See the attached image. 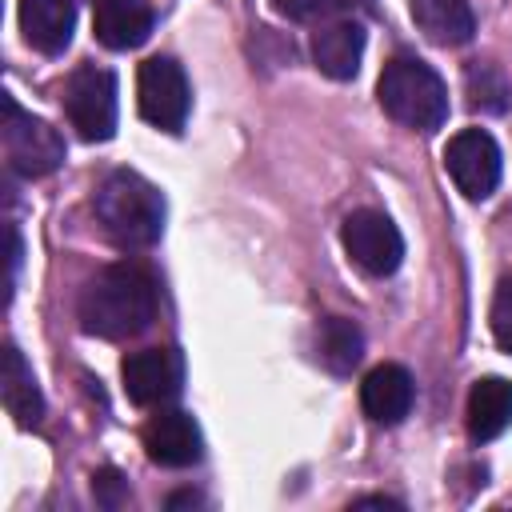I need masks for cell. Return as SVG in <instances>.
<instances>
[{"label": "cell", "instance_id": "cell-1", "mask_svg": "<svg viewBox=\"0 0 512 512\" xmlns=\"http://www.w3.org/2000/svg\"><path fill=\"white\" fill-rule=\"evenodd\" d=\"M156 320V280L144 264L100 268L80 292V328L100 340H132Z\"/></svg>", "mask_w": 512, "mask_h": 512}, {"label": "cell", "instance_id": "cell-2", "mask_svg": "<svg viewBox=\"0 0 512 512\" xmlns=\"http://www.w3.org/2000/svg\"><path fill=\"white\" fill-rule=\"evenodd\" d=\"M92 208L104 236L120 248H148L164 232V196L140 172H108L92 196Z\"/></svg>", "mask_w": 512, "mask_h": 512}, {"label": "cell", "instance_id": "cell-3", "mask_svg": "<svg viewBox=\"0 0 512 512\" xmlns=\"http://www.w3.org/2000/svg\"><path fill=\"white\" fill-rule=\"evenodd\" d=\"M376 96H380V108L404 128L432 132V128H440L448 120V88L416 56L388 60L380 80H376Z\"/></svg>", "mask_w": 512, "mask_h": 512}, {"label": "cell", "instance_id": "cell-4", "mask_svg": "<svg viewBox=\"0 0 512 512\" xmlns=\"http://www.w3.org/2000/svg\"><path fill=\"white\" fill-rule=\"evenodd\" d=\"M0 136H4V156H8V168L24 180H40L48 172H56L64 164V140L60 132L24 112L12 96H4V124H0Z\"/></svg>", "mask_w": 512, "mask_h": 512}, {"label": "cell", "instance_id": "cell-5", "mask_svg": "<svg viewBox=\"0 0 512 512\" xmlns=\"http://www.w3.org/2000/svg\"><path fill=\"white\" fill-rule=\"evenodd\" d=\"M64 112H68V124L84 140H92V144L112 140V132H116V76L108 68L80 64L64 84Z\"/></svg>", "mask_w": 512, "mask_h": 512}, {"label": "cell", "instance_id": "cell-6", "mask_svg": "<svg viewBox=\"0 0 512 512\" xmlns=\"http://www.w3.org/2000/svg\"><path fill=\"white\" fill-rule=\"evenodd\" d=\"M136 104L140 116L160 132H180L192 108L188 76L172 56H152L136 72Z\"/></svg>", "mask_w": 512, "mask_h": 512}, {"label": "cell", "instance_id": "cell-7", "mask_svg": "<svg viewBox=\"0 0 512 512\" xmlns=\"http://www.w3.org/2000/svg\"><path fill=\"white\" fill-rule=\"evenodd\" d=\"M340 240H344V252L352 256V264L364 268L368 276H392L404 260V240H400L396 224L376 208L348 212Z\"/></svg>", "mask_w": 512, "mask_h": 512}, {"label": "cell", "instance_id": "cell-8", "mask_svg": "<svg viewBox=\"0 0 512 512\" xmlns=\"http://www.w3.org/2000/svg\"><path fill=\"white\" fill-rule=\"evenodd\" d=\"M444 168L468 200H484L500 184V148L484 128H460L444 148Z\"/></svg>", "mask_w": 512, "mask_h": 512}, {"label": "cell", "instance_id": "cell-9", "mask_svg": "<svg viewBox=\"0 0 512 512\" xmlns=\"http://www.w3.org/2000/svg\"><path fill=\"white\" fill-rule=\"evenodd\" d=\"M120 376H124V392L132 404L160 408V404L176 400V392L184 384V360L176 348H144V352L124 356Z\"/></svg>", "mask_w": 512, "mask_h": 512}, {"label": "cell", "instance_id": "cell-10", "mask_svg": "<svg viewBox=\"0 0 512 512\" xmlns=\"http://www.w3.org/2000/svg\"><path fill=\"white\" fill-rule=\"evenodd\" d=\"M144 452L160 468H188L204 456V436H200V428L188 412L160 408L144 424Z\"/></svg>", "mask_w": 512, "mask_h": 512}, {"label": "cell", "instance_id": "cell-11", "mask_svg": "<svg viewBox=\"0 0 512 512\" xmlns=\"http://www.w3.org/2000/svg\"><path fill=\"white\" fill-rule=\"evenodd\" d=\"M364 24L360 20H328L312 32V60L332 80H352L364 56Z\"/></svg>", "mask_w": 512, "mask_h": 512}, {"label": "cell", "instance_id": "cell-12", "mask_svg": "<svg viewBox=\"0 0 512 512\" xmlns=\"http://www.w3.org/2000/svg\"><path fill=\"white\" fill-rule=\"evenodd\" d=\"M412 400H416V384L400 364H376L360 384V404L376 424H400L412 412Z\"/></svg>", "mask_w": 512, "mask_h": 512}, {"label": "cell", "instance_id": "cell-13", "mask_svg": "<svg viewBox=\"0 0 512 512\" xmlns=\"http://www.w3.org/2000/svg\"><path fill=\"white\" fill-rule=\"evenodd\" d=\"M92 28H96V40L112 52L140 48L152 32V4L148 0H96Z\"/></svg>", "mask_w": 512, "mask_h": 512}, {"label": "cell", "instance_id": "cell-14", "mask_svg": "<svg viewBox=\"0 0 512 512\" xmlns=\"http://www.w3.org/2000/svg\"><path fill=\"white\" fill-rule=\"evenodd\" d=\"M72 28H76L72 0H20V32L36 52L60 56L72 40Z\"/></svg>", "mask_w": 512, "mask_h": 512}, {"label": "cell", "instance_id": "cell-15", "mask_svg": "<svg viewBox=\"0 0 512 512\" xmlns=\"http://www.w3.org/2000/svg\"><path fill=\"white\" fill-rule=\"evenodd\" d=\"M468 436L476 444L496 440L512 424V384L500 376H480L468 392Z\"/></svg>", "mask_w": 512, "mask_h": 512}, {"label": "cell", "instance_id": "cell-16", "mask_svg": "<svg viewBox=\"0 0 512 512\" xmlns=\"http://www.w3.org/2000/svg\"><path fill=\"white\" fill-rule=\"evenodd\" d=\"M412 20L432 44L444 48H460L476 32V16L468 0H412Z\"/></svg>", "mask_w": 512, "mask_h": 512}, {"label": "cell", "instance_id": "cell-17", "mask_svg": "<svg viewBox=\"0 0 512 512\" xmlns=\"http://www.w3.org/2000/svg\"><path fill=\"white\" fill-rule=\"evenodd\" d=\"M0 392H4L8 416H12L20 428H36V424H40V416H44V396H40L36 376H32V368H28V360L20 356L16 344L4 348V388H0Z\"/></svg>", "mask_w": 512, "mask_h": 512}, {"label": "cell", "instance_id": "cell-18", "mask_svg": "<svg viewBox=\"0 0 512 512\" xmlns=\"http://www.w3.org/2000/svg\"><path fill=\"white\" fill-rule=\"evenodd\" d=\"M316 356L336 376L352 372L360 364V356H364V332L356 328V320H344V316L320 320V328H316Z\"/></svg>", "mask_w": 512, "mask_h": 512}, {"label": "cell", "instance_id": "cell-19", "mask_svg": "<svg viewBox=\"0 0 512 512\" xmlns=\"http://www.w3.org/2000/svg\"><path fill=\"white\" fill-rule=\"evenodd\" d=\"M464 96H468V104H472L476 112L500 116V112L508 108V100H512V84H508V76H504L496 64L476 60V64L464 68Z\"/></svg>", "mask_w": 512, "mask_h": 512}, {"label": "cell", "instance_id": "cell-20", "mask_svg": "<svg viewBox=\"0 0 512 512\" xmlns=\"http://www.w3.org/2000/svg\"><path fill=\"white\" fill-rule=\"evenodd\" d=\"M488 324H492V336L504 352H512V276H504L496 284V296H492V312H488Z\"/></svg>", "mask_w": 512, "mask_h": 512}, {"label": "cell", "instance_id": "cell-21", "mask_svg": "<svg viewBox=\"0 0 512 512\" xmlns=\"http://www.w3.org/2000/svg\"><path fill=\"white\" fill-rule=\"evenodd\" d=\"M272 8H276L284 20H316V16L336 12L340 0H272Z\"/></svg>", "mask_w": 512, "mask_h": 512}, {"label": "cell", "instance_id": "cell-22", "mask_svg": "<svg viewBox=\"0 0 512 512\" xmlns=\"http://www.w3.org/2000/svg\"><path fill=\"white\" fill-rule=\"evenodd\" d=\"M92 492H96V500H100L104 508H116V504L128 496V484H124V476H120L116 468H100V472L92 476Z\"/></svg>", "mask_w": 512, "mask_h": 512}, {"label": "cell", "instance_id": "cell-23", "mask_svg": "<svg viewBox=\"0 0 512 512\" xmlns=\"http://www.w3.org/2000/svg\"><path fill=\"white\" fill-rule=\"evenodd\" d=\"M356 508H396V500H388V496H364V500H356Z\"/></svg>", "mask_w": 512, "mask_h": 512}, {"label": "cell", "instance_id": "cell-24", "mask_svg": "<svg viewBox=\"0 0 512 512\" xmlns=\"http://www.w3.org/2000/svg\"><path fill=\"white\" fill-rule=\"evenodd\" d=\"M180 504H200V496H196V492H176V496H168V508H180Z\"/></svg>", "mask_w": 512, "mask_h": 512}, {"label": "cell", "instance_id": "cell-25", "mask_svg": "<svg viewBox=\"0 0 512 512\" xmlns=\"http://www.w3.org/2000/svg\"><path fill=\"white\" fill-rule=\"evenodd\" d=\"M92 4H96V0H92Z\"/></svg>", "mask_w": 512, "mask_h": 512}]
</instances>
